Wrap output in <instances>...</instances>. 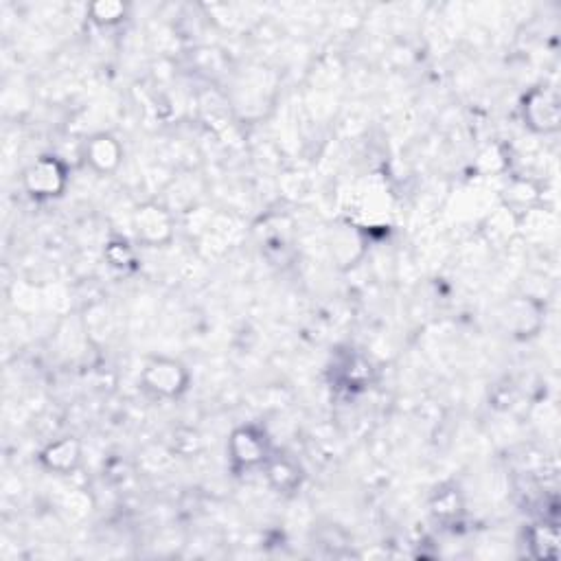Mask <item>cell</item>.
I'll list each match as a JSON object with an SVG mask.
<instances>
[{
	"label": "cell",
	"instance_id": "14",
	"mask_svg": "<svg viewBox=\"0 0 561 561\" xmlns=\"http://www.w3.org/2000/svg\"><path fill=\"white\" fill-rule=\"evenodd\" d=\"M106 261L114 270L130 272L136 268V250L125 239H112L106 246Z\"/></svg>",
	"mask_w": 561,
	"mask_h": 561
},
{
	"label": "cell",
	"instance_id": "3",
	"mask_svg": "<svg viewBox=\"0 0 561 561\" xmlns=\"http://www.w3.org/2000/svg\"><path fill=\"white\" fill-rule=\"evenodd\" d=\"M524 123L537 134H553L559 130L561 106L557 90L551 86H535L522 101Z\"/></svg>",
	"mask_w": 561,
	"mask_h": 561
},
{
	"label": "cell",
	"instance_id": "12",
	"mask_svg": "<svg viewBox=\"0 0 561 561\" xmlns=\"http://www.w3.org/2000/svg\"><path fill=\"white\" fill-rule=\"evenodd\" d=\"M430 507H432L434 518L445 522V524L459 520L463 515V509H465L461 489L454 487V485H445V487L437 489L432 496Z\"/></svg>",
	"mask_w": 561,
	"mask_h": 561
},
{
	"label": "cell",
	"instance_id": "10",
	"mask_svg": "<svg viewBox=\"0 0 561 561\" xmlns=\"http://www.w3.org/2000/svg\"><path fill=\"white\" fill-rule=\"evenodd\" d=\"M540 196H542V189L537 187L533 180L515 178L505 187L502 200H505V209L511 215H520V213H529V209H533Z\"/></svg>",
	"mask_w": 561,
	"mask_h": 561
},
{
	"label": "cell",
	"instance_id": "8",
	"mask_svg": "<svg viewBox=\"0 0 561 561\" xmlns=\"http://www.w3.org/2000/svg\"><path fill=\"white\" fill-rule=\"evenodd\" d=\"M40 463L53 474H71L82 463V443L75 437H62L51 441L40 452Z\"/></svg>",
	"mask_w": 561,
	"mask_h": 561
},
{
	"label": "cell",
	"instance_id": "7",
	"mask_svg": "<svg viewBox=\"0 0 561 561\" xmlns=\"http://www.w3.org/2000/svg\"><path fill=\"white\" fill-rule=\"evenodd\" d=\"M502 323L511 334L526 338L533 336L542 327V307L533 299H513L502 309Z\"/></svg>",
	"mask_w": 561,
	"mask_h": 561
},
{
	"label": "cell",
	"instance_id": "6",
	"mask_svg": "<svg viewBox=\"0 0 561 561\" xmlns=\"http://www.w3.org/2000/svg\"><path fill=\"white\" fill-rule=\"evenodd\" d=\"M84 156L97 174H114L123 163V145L117 141V136L99 132L86 141Z\"/></svg>",
	"mask_w": 561,
	"mask_h": 561
},
{
	"label": "cell",
	"instance_id": "1",
	"mask_svg": "<svg viewBox=\"0 0 561 561\" xmlns=\"http://www.w3.org/2000/svg\"><path fill=\"white\" fill-rule=\"evenodd\" d=\"M22 185L31 198L53 200L60 198L68 185V169L60 158L40 156L25 169Z\"/></svg>",
	"mask_w": 561,
	"mask_h": 561
},
{
	"label": "cell",
	"instance_id": "13",
	"mask_svg": "<svg viewBox=\"0 0 561 561\" xmlns=\"http://www.w3.org/2000/svg\"><path fill=\"white\" fill-rule=\"evenodd\" d=\"M128 16V5L121 0H99V3L90 5V18L101 27H114Z\"/></svg>",
	"mask_w": 561,
	"mask_h": 561
},
{
	"label": "cell",
	"instance_id": "11",
	"mask_svg": "<svg viewBox=\"0 0 561 561\" xmlns=\"http://www.w3.org/2000/svg\"><path fill=\"white\" fill-rule=\"evenodd\" d=\"M526 542H529L531 555L535 559H557L559 557V529L553 522H540L533 524L526 531Z\"/></svg>",
	"mask_w": 561,
	"mask_h": 561
},
{
	"label": "cell",
	"instance_id": "2",
	"mask_svg": "<svg viewBox=\"0 0 561 561\" xmlns=\"http://www.w3.org/2000/svg\"><path fill=\"white\" fill-rule=\"evenodd\" d=\"M141 384L156 397L174 399L187 391L189 371L174 358H152L141 373Z\"/></svg>",
	"mask_w": 561,
	"mask_h": 561
},
{
	"label": "cell",
	"instance_id": "9",
	"mask_svg": "<svg viewBox=\"0 0 561 561\" xmlns=\"http://www.w3.org/2000/svg\"><path fill=\"white\" fill-rule=\"evenodd\" d=\"M266 467L268 483L279 494H294L303 483V469L288 456H270Z\"/></svg>",
	"mask_w": 561,
	"mask_h": 561
},
{
	"label": "cell",
	"instance_id": "4",
	"mask_svg": "<svg viewBox=\"0 0 561 561\" xmlns=\"http://www.w3.org/2000/svg\"><path fill=\"white\" fill-rule=\"evenodd\" d=\"M228 456L237 469L263 467L272 456L266 432L255 426L237 428L228 439Z\"/></svg>",
	"mask_w": 561,
	"mask_h": 561
},
{
	"label": "cell",
	"instance_id": "5",
	"mask_svg": "<svg viewBox=\"0 0 561 561\" xmlns=\"http://www.w3.org/2000/svg\"><path fill=\"white\" fill-rule=\"evenodd\" d=\"M132 226L139 242L147 246H163L174 235V217L156 202L141 204L132 215Z\"/></svg>",
	"mask_w": 561,
	"mask_h": 561
}]
</instances>
